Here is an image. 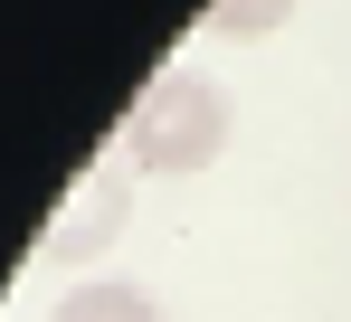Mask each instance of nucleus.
<instances>
[{"label": "nucleus", "instance_id": "nucleus-1", "mask_svg": "<svg viewBox=\"0 0 351 322\" xmlns=\"http://www.w3.org/2000/svg\"><path fill=\"white\" fill-rule=\"evenodd\" d=\"M228 133H237L228 95L199 66H171L162 86H143L133 114H123V161L152 171V180H190V171H209V161L228 152Z\"/></svg>", "mask_w": 351, "mask_h": 322}, {"label": "nucleus", "instance_id": "nucleus-2", "mask_svg": "<svg viewBox=\"0 0 351 322\" xmlns=\"http://www.w3.org/2000/svg\"><path fill=\"white\" fill-rule=\"evenodd\" d=\"M123 209H133V161H95V171L66 190V209L38 227V266H86V256H105L123 237Z\"/></svg>", "mask_w": 351, "mask_h": 322}, {"label": "nucleus", "instance_id": "nucleus-3", "mask_svg": "<svg viewBox=\"0 0 351 322\" xmlns=\"http://www.w3.org/2000/svg\"><path fill=\"white\" fill-rule=\"evenodd\" d=\"M48 322H171V313H162V294H143V284H114V275H95V284H66Z\"/></svg>", "mask_w": 351, "mask_h": 322}, {"label": "nucleus", "instance_id": "nucleus-4", "mask_svg": "<svg viewBox=\"0 0 351 322\" xmlns=\"http://www.w3.org/2000/svg\"><path fill=\"white\" fill-rule=\"evenodd\" d=\"M285 10L294 0H209L199 29H209V38H266V29H285Z\"/></svg>", "mask_w": 351, "mask_h": 322}]
</instances>
